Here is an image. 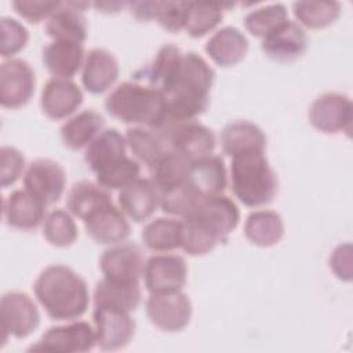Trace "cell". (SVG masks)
I'll return each mask as SVG.
<instances>
[{"label":"cell","mask_w":353,"mask_h":353,"mask_svg":"<svg viewBox=\"0 0 353 353\" xmlns=\"http://www.w3.org/2000/svg\"><path fill=\"white\" fill-rule=\"evenodd\" d=\"M215 72L197 52H186L160 85L165 105V120L159 130L174 123L192 121L203 114L210 105V92Z\"/></svg>","instance_id":"1"},{"label":"cell","mask_w":353,"mask_h":353,"mask_svg":"<svg viewBox=\"0 0 353 353\" xmlns=\"http://www.w3.org/2000/svg\"><path fill=\"white\" fill-rule=\"evenodd\" d=\"M33 292L47 316L57 321H72L81 317L90 303L85 280L62 263L44 268L34 280Z\"/></svg>","instance_id":"2"},{"label":"cell","mask_w":353,"mask_h":353,"mask_svg":"<svg viewBox=\"0 0 353 353\" xmlns=\"http://www.w3.org/2000/svg\"><path fill=\"white\" fill-rule=\"evenodd\" d=\"M230 183L236 199L251 208L272 203L279 188L263 149H248L232 156Z\"/></svg>","instance_id":"3"},{"label":"cell","mask_w":353,"mask_h":353,"mask_svg":"<svg viewBox=\"0 0 353 353\" xmlns=\"http://www.w3.org/2000/svg\"><path fill=\"white\" fill-rule=\"evenodd\" d=\"M105 109L125 124L159 130L165 120V105L160 90L138 81L119 84L105 99Z\"/></svg>","instance_id":"4"},{"label":"cell","mask_w":353,"mask_h":353,"mask_svg":"<svg viewBox=\"0 0 353 353\" xmlns=\"http://www.w3.org/2000/svg\"><path fill=\"white\" fill-rule=\"evenodd\" d=\"M0 325L3 346L8 336L23 339L33 334L40 325V312L28 294L8 291L0 301Z\"/></svg>","instance_id":"5"},{"label":"cell","mask_w":353,"mask_h":353,"mask_svg":"<svg viewBox=\"0 0 353 353\" xmlns=\"http://www.w3.org/2000/svg\"><path fill=\"white\" fill-rule=\"evenodd\" d=\"M185 218L199 223L204 230L214 236L218 243H225L239 225L240 211L232 199L223 194H216L201 199L197 207Z\"/></svg>","instance_id":"6"},{"label":"cell","mask_w":353,"mask_h":353,"mask_svg":"<svg viewBox=\"0 0 353 353\" xmlns=\"http://www.w3.org/2000/svg\"><path fill=\"white\" fill-rule=\"evenodd\" d=\"M97 345L95 328L87 321L76 320L63 325L50 327L29 350L52 353H84Z\"/></svg>","instance_id":"7"},{"label":"cell","mask_w":353,"mask_h":353,"mask_svg":"<svg viewBox=\"0 0 353 353\" xmlns=\"http://www.w3.org/2000/svg\"><path fill=\"white\" fill-rule=\"evenodd\" d=\"M150 323L165 332H178L188 327L192 319V302L182 291L150 294L145 303Z\"/></svg>","instance_id":"8"},{"label":"cell","mask_w":353,"mask_h":353,"mask_svg":"<svg viewBox=\"0 0 353 353\" xmlns=\"http://www.w3.org/2000/svg\"><path fill=\"white\" fill-rule=\"evenodd\" d=\"M36 74L23 59L11 58L0 65V103L6 109H19L34 95Z\"/></svg>","instance_id":"9"},{"label":"cell","mask_w":353,"mask_h":353,"mask_svg":"<svg viewBox=\"0 0 353 353\" xmlns=\"http://www.w3.org/2000/svg\"><path fill=\"white\" fill-rule=\"evenodd\" d=\"M310 124L324 134L352 131L353 106L349 97L341 92H325L317 97L309 109Z\"/></svg>","instance_id":"10"},{"label":"cell","mask_w":353,"mask_h":353,"mask_svg":"<svg viewBox=\"0 0 353 353\" xmlns=\"http://www.w3.org/2000/svg\"><path fill=\"white\" fill-rule=\"evenodd\" d=\"M92 320L97 345L102 350L123 349L135 335L137 324L127 310L113 306H94Z\"/></svg>","instance_id":"11"},{"label":"cell","mask_w":353,"mask_h":353,"mask_svg":"<svg viewBox=\"0 0 353 353\" xmlns=\"http://www.w3.org/2000/svg\"><path fill=\"white\" fill-rule=\"evenodd\" d=\"M159 134L168 143L170 149L189 160L211 154L216 145L214 131L196 120L174 123Z\"/></svg>","instance_id":"12"},{"label":"cell","mask_w":353,"mask_h":353,"mask_svg":"<svg viewBox=\"0 0 353 353\" xmlns=\"http://www.w3.org/2000/svg\"><path fill=\"white\" fill-rule=\"evenodd\" d=\"M143 254L134 243H119L105 250L99 258V269L105 279L119 283L139 284L143 274Z\"/></svg>","instance_id":"13"},{"label":"cell","mask_w":353,"mask_h":353,"mask_svg":"<svg viewBox=\"0 0 353 353\" xmlns=\"http://www.w3.org/2000/svg\"><path fill=\"white\" fill-rule=\"evenodd\" d=\"M142 277L149 294L181 291L186 284L188 266L179 255L156 254L145 262Z\"/></svg>","instance_id":"14"},{"label":"cell","mask_w":353,"mask_h":353,"mask_svg":"<svg viewBox=\"0 0 353 353\" xmlns=\"http://www.w3.org/2000/svg\"><path fill=\"white\" fill-rule=\"evenodd\" d=\"M23 186L47 205L54 204L59 201L65 192V170L51 159H36L25 171Z\"/></svg>","instance_id":"15"},{"label":"cell","mask_w":353,"mask_h":353,"mask_svg":"<svg viewBox=\"0 0 353 353\" xmlns=\"http://www.w3.org/2000/svg\"><path fill=\"white\" fill-rule=\"evenodd\" d=\"M307 46L309 37L305 29L298 22L287 19L262 39L261 50L269 59L288 63L301 58Z\"/></svg>","instance_id":"16"},{"label":"cell","mask_w":353,"mask_h":353,"mask_svg":"<svg viewBox=\"0 0 353 353\" xmlns=\"http://www.w3.org/2000/svg\"><path fill=\"white\" fill-rule=\"evenodd\" d=\"M81 88L69 79H50L40 95V108L51 120H63L73 114L83 103Z\"/></svg>","instance_id":"17"},{"label":"cell","mask_w":353,"mask_h":353,"mask_svg":"<svg viewBox=\"0 0 353 353\" xmlns=\"http://www.w3.org/2000/svg\"><path fill=\"white\" fill-rule=\"evenodd\" d=\"M83 222L87 234L98 244H119L131 233L125 214L113 201L91 212Z\"/></svg>","instance_id":"18"},{"label":"cell","mask_w":353,"mask_h":353,"mask_svg":"<svg viewBox=\"0 0 353 353\" xmlns=\"http://www.w3.org/2000/svg\"><path fill=\"white\" fill-rule=\"evenodd\" d=\"M47 204L26 189L11 192L3 201V216L10 228L34 230L46 219Z\"/></svg>","instance_id":"19"},{"label":"cell","mask_w":353,"mask_h":353,"mask_svg":"<svg viewBox=\"0 0 353 353\" xmlns=\"http://www.w3.org/2000/svg\"><path fill=\"white\" fill-rule=\"evenodd\" d=\"M127 157L125 137L116 128L101 131L84 152V161L95 175L120 164Z\"/></svg>","instance_id":"20"},{"label":"cell","mask_w":353,"mask_h":353,"mask_svg":"<svg viewBox=\"0 0 353 353\" xmlns=\"http://www.w3.org/2000/svg\"><path fill=\"white\" fill-rule=\"evenodd\" d=\"M186 183L203 199L222 194L228 185L223 159L211 153L190 160Z\"/></svg>","instance_id":"21"},{"label":"cell","mask_w":353,"mask_h":353,"mask_svg":"<svg viewBox=\"0 0 353 353\" xmlns=\"http://www.w3.org/2000/svg\"><path fill=\"white\" fill-rule=\"evenodd\" d=\"M119 62L105 48H92L87 52L81 72L83 87L94 95L106 92L119 77Z\"/></svg>","instance_id":"22"},{"label":"cell","mask_w":353,"mask_h":353,"mask_svg":"<svg viewBox=\"0 0 353 353\" xmlns=\"http://www.w3.org/2000/svg\"><path fill=\"white\" fill-rule=\"evenodd\" d=\"M117 201L125 216L134 222H143L157 210L160 204V192L152 179L138 178L135 182L120 190Z\"/></svg>","instance_id":"23"},{"label":"cell","mask_w":353,"mask_h":353,"mask_svg":"<svg viewBox=\"0 0 353 353\" xmlns=\"http://www.w3.org/2000/svg\"><path fill=\"white\" fill-rule=\"evenodd\" d=\"M88 3H61L57 11L46 22V33L54 40L74 41L83 44L87 39V21L81 8Z\"/></svg>","instance_id":"24"},{"label":"cell","mask_w":353,"mask_h":353,"mask_svg":"<svg viewBox=\"0 0 353 353\" xmlns=\"http://www.w3.org/2000/svg\"><path fill=\"white\" fill-rule=\"evenodd\" d=\"M84 46L74 41L54 40L41 51V61L46 69L57 79H72L85 61Z\"/></svg>","instance_id":"25"},{"label":"cell","mask_w":353,"mask_h":353,"mask_svg":"<svg viewBox=\"0 0 353 353\" xmlns=\"http://www.w3.org/2000/svg\"><path fill=\"white\" fill-rule=\"evenodd\" d=\"M248 51L245 34L236 26H225L216 30L205 44L207 55L222 68L241 62Z\"/></svg>","instance_id":"26"},{"label":"cell","mask_w":353,"mask_h":353,"mask_svg":"<svg viewBox=\"0 0 353 353\" xmlns=\"http://www.w3.org/2000/svg\"><path fill=\"white\" fill-rule=\"evenodd\" d=\"M127 6L139 21L156 19L163 29L171 33L183 30L186 1H132Z\"/></svg>","instance_id":"27"},{"label":"cell","mask_w":353,"mask_h":353,"mask_svg":"<svg viewBox=\"0 0 353 353\" xmlns=\"http://www.w3.org/2000/svg\"><path fill=\"white\" fill-rule=\"evenodd\" d=\"M105 119L94 109L83 110L68 119L61 127V139L70 150L87 148L102 131Z\"/></svg>","instance_id":"28"},{"label":"cell","mask_w":353,"mask_h":353,"mask_svg":"<svg viewBox=\"0 0 353 353\" xmlns=\"http://www.w3.org/2000/svg\"><path fill=\"white\" fill-rule=\"evenodd\" d=\"M141 237L148 250L170 252L182 248L183 223L175 218L160 216L145 225Z\"/></svg>","instance_id":"29"},{"label":"cell","mask_w":353,"mask_h":353,"mask_svg":"<svg viewBox=\"0 0 353 353\" xmlns=\"http://www.w3.org/2000/svg\"><path fill=\"white\" fill-rule=\"evenodd\" d=\"M244 234L254 245L273 247L284 236V222L276 211L256 210L247 216Z\"/></svg>","instance_id":"30"},{"label":"cell","mask_w":353,"mask_h":353,"mask_svg":"<svg viewBox=\"0 0 353 353\" xmlns=\"http://www.w3.org/2000/svg\"><path fill=\"white\" fill-rule=\"evenodd\" d=\"M222 150L228 156L248 149H266L263 131L248 120H234L228 123L221 132Z\"/></svg>","instance_id":"31"},{"label":"cell","mask_w":353,"mask_h":353,"mask_svg":"<svg viewBox=\"0 0 353 353\" xmlns=\"http://www.w3.org/2000/svg\"><path fill=\"white\" fill-rule=\"evenodd\" d=\"M142 299L139 284L102 279L94 288V306H113L134 312Z\"/></svg>","instance_id":"32"},{"label":"cell","mask_w":353,"mask_h":353,"mask_svg":"<svg viewBox=\"0 0 353 353\" xmlns=\"http://www.w3.org/2000/svg\"><path fill=\"white\" fill-rule=\"evenodd\" d=\"M190 160L183 154L167 149L160 159L149 168L150 179L159 189V192H164L176 186L186 183L188 172H189Z\"/></svg>","instance_id":"33"},{"label":"cell","mask_w":353,"mask_h":353,"mask_svg":"<svg viewBox=\"0 0 353 353\" xmlns=\"http://www.w3.org/2000/svg\"><path fill=\"white\" fill-rule=\"evenodd\" d=\"M127 146L139 164L150 168L167 150V142L154 130L148 127H132L125 131Z\"/></svg>","instance_id":"34"},{"label":"cell","mask_w":353,"mask_h":353,"mask_svg":"<svg viewBox=\"0 0 353 353\" xmlns=\"http://www.w3.org/2000/svg\"><path fill=\"white\" fill-rule=\"evenodd\" d=\"M112 203V197L106 189L90 181L76 182L68 194V210L72 215L85 219L95 210Z\"/></svg>","instance_id":"35"},{"label":"cell","mask_w":353,"mask_h":353,"mask_svg":"<svg viewBox=\"0 0 353 353\" xmlns=\"http://www.w3.org/2000/svg\"><path fill=\"white\" fill-rule=\"evenodd\" d=\"M230 4L188 1L183 30L194 39L212 32L223 18V10Z\"/></svg>","instance_id":"36"},{"label":"cell","mask_w":353,"mask_h":353,"mask_svg":"<svg viewBox=\"0 0 353 353\" xmlns=\"http://www.w3.org/2000/svg\"><path fill=\"white\" fill-rule=\"evenodd\" d=\"M292 11L298 23L309 29H324L332 25L341 14L338 1H295Z\"/></svg>","instance_id":"37"},{"label":"cell","mask_w":353,"mask_h":353,"mask_svg":"<svg viewBox=\"0 0 353 353\" xmlns=\"http://www.w3.org/2000/svg\"><path fill=\"white\" fill-rule=\"evenodd\" d=\"M43 236L51 245L63 248L77 240L79 230L70 212L57 208L47 214L43 222Z\"/></svg>","instance_id":"38"},{"label":"cell","mask_w":353,"mask_h":353,"mask_svg":"<svg viewBox=\"0 0 353 353\" xmlns=\"http://www.w3.org/2000/svg\"><path fill=\"white\" fill-rule=\"evenodd\" d=\"M287 19V7L281 3H276L250 11L244 18V26L252 36L263 39Z\"/></svg>","instance_id":"39"},{"label":"cell","mask_w":353,"mask_h":353,"mask_svg":"<svg viewBox=\"0 0 353 353\" xmlns=\"http://www.w3.org/2000/svg\"><path fill=\"white\" fill-rule=\"evenodd\" d=\"M181 55L182 51L176 46L165 44L157 51L154 59L146 68L134 73V77L137 80H145L149 83V85L159 90L165 77L179 61Z\"/></svg>","instance_id":"40"},{"label":"cell","mask_w":353,"mask_h":353,"mask_svg":"<svg viewBox=\"0 0 353 353\" xmlns=\"http://www.w3.org/2000/svg\"><path fill=\"white\" fill-rule=\"evenodd\" d=\"M201 199L203 197H200L188 183H183L181 186L160 192L159 207L168 215L185 218L197 207Z\"/></svg>","instance_id":"41"},{"label":"cell","mask_w":353,"mask_h":353,"mask_svg":"<svg viewBox=\"0 0 353 353\" xmlns=\"http://www.w3.org/2000/svg\"><path fill=\"white\" fill-rule=\"evenodd\" d=\"M141 164L131 157H127L120 164L95 175L97 183L106 190H121L139 178Z\"/></svg>","instance_id":"42"},{"label":"cell","mask_w":353,"mask_h":353,"mask_svg":"<svg viewBox=\"0 0 353 353\" xmlns=\"http://www.w3.org/2000/svg\"><path fill=\"white\" fill-rule=\"evenodd\" d=\"M0 36L1 57L10 59L18 52H21L29 41L28 29L19 21L10 17L0 18Z\"/></svg>","instance_id":"43"},{"label":"cell","mask_w":353,"mask_h":353,"mask_svg":"<svg viewBox=\"0 0 353 353\" xmlns=\"http://www.w3.org/2000/svg\"><path fill=\"white\" fill-rule=\"evenodd\" d=\"M0 185L3 189L12 186L25 168L23 154L12 146H1L0 149Z\"/></svg>","instance_id":"44"},{"label":"cell","mask_w":353,"mask_h":353,"mask_svg":"<svg viewBox=\"0 0 353 353\" xmlns=\"http://www.w3.org/2000/svg\"><path fill=\"white\" fill-rule=\"evenodd\" d=\"M12 8L23 19L30 23H39L43 19H48L57 8L61 6L59 1H34V0H18L12 1Z\"/></svg>","instance_id":"45"},{"label":"cell","mask_w":353,"mask_h":353,"mask_svg":"<svg viewBox=\"0 0 353 353\" xmlns=\"http://www.w3.org/2000/svg\"><path fill=\"white\" fill-rule=\"evenodd\" d=\"M330 269L343 281L352 280V245L350 243L339 244L330 256Z\"/></svg>","instance_id":"46"},{"label":"cell","mask_w":353,"mask_h":353,"mask_svg":"<svg viewBox=\"0 0 353 353\" xmlns=\"http://www.w3.org/2000/svg\"><path fill=\"white\" fill-rule=\"evenodd\" d=\"M124 6H127V3H94V7L102 12H116Z\"/></svg>","instance_id":"47"}]
</instances>
